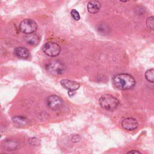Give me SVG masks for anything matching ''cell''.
Here are the masks:
<instances>
[{"instance_id":"cell-17","label":"cell","mask_w":154,"mask_h":154,"mask_svg":"<svg viewBox=\"0 0 154 154\" xmlns=\"http://www.w3.org/2000/svg\"><path fill=\"white\" fill-rule=\"evenodd\" d=\"M80 140H81V137L79 135H74L71 138L72 141H73L74 143L78 142L80 141Z\"/></svg>"},{"instance_id":"cell-18","label":"cell","mask_w":154,"mask_h":154,"mask_svg":"<svg viewBox=\"0 0 154 154\" xmlns=\"http://www.w3.org/2000/svg\"><path fill=\"white\" fill-rule=\"evenodd\" d=\"M127 154H141L139 151L135 150H132L127 153Z\"/></svg>"},{"instance_id":"cell-10","label":"cell","mask_w":154,"mask_h":154,"mask_svg":"<svg viewBox=\"0 0 154 154\" xmlns=\"http://www.w3.org/2000/svg\"><path fill=\"white\" fill-rule=\"evenodd\" d=\"M14 53L17 57L21 58H27L29 56V52L28 49L22 46L16 48L14 51Z\"/></svg>"},{"instance_id":"cell-2","label":"cell","mask_w":154,"mask_h":154,"mask_svg":"<svg viewBox=\"0 0 154 154\" xmlns=\"http://www.w3.org/2000/svg\"><path fill=\"white\" fill-rule=\"evenodd\" d=\"M102 108L108 111H114L120 105V101L116 97L110 94H105L99 100Z\"/></svg>"},{"instance_id":"cell-8","label":"cell","mask_w":154,"mask_h":154,"mask_svg":"<svg viewBox=\"0 0 154 154\" xmlns=\"http://www.w3.org/2000/svg\"><path fill=\"white\" fill-rule=\"evenodd\" d=\"M61 84L69 91H75L79 88V84L76 81L67 79H64L61 81Z\"/></svg>"},{"instance_id":"cell-13","label":"cell","mask_w":154,"mask_h":154,"mask_svg":"<svg viewBox=\"0 0 154 154\" xmlns=\"http://www.w3.org/2000/svg\"><path fill=\"white\" fill-rule=\"evenodd\" d=\"M146 79L150 82L154 83V69H150L145 73Z\"/></svg>"},{"instance_id":"cell-5","label":"cell","mask_w":154,"mask_h":154,"mask_svg":"<svg viewBox=\"0 0 154 154\" xmlns=\"http://www.w3.org/2000/svg\"><path fill=\"white\" fill-rule=\"evenodd\" d=\"M44 53L49 57H56L61 52L60 46L55 42H47L43 46Z\"/></svg>"},{"instance_id":"cell-1","label":"cell","mask_w":154,"mask_h":154,"mask_svg":"<svg viewBox=\"0 0 154 154\" xmlns=\"http://www.w3.org/2000/svg\"><path fill=\"white\" fill-rule=\"evenodd\" d=\"M114 86L119 90H129L135 85V80L132 76L128 73H120L112 78Z\"/></svg>"},{"instance_id":"cell-16","label":"cell","mask_w":154,"mask_h":154,"mask_svg":"<svg viewBox=\"0 0 154 154\" xmlns=\"http://www.w3.org/2000/svg\"><path fill=\"white\" fill-rule=\"evenodd\" d=\"M70 14L72 15V16L73 17V18L75 20H79L80 19V15L79 12L75 10V9H72L70 11Z\"/></svg>"},{"instance_id":"cell-19","label":"cell","mask_w":154,"mask_h":154,"mask_svg":"<svg viewBox=\"0 0 154 154\" xmlns=\"http://www.w3.org/2000/svg\"><path fill=\"white\" fill-rule=\"evenodd\" d=\"M2 154H5V153H2Z\"/></svg>"},{"instance_id":"cell-11","label":"cell","mask_w":154,"mask_h":154,"mask_svg":"<svg viewBox=\"0 0 154 154\" xmlns=\"http://www.w3.org/2000/svg\"><path fill=\"white\" fill-rule=\"evenodd\" d=\"M25 40L28 44L32 46L37 45L40 42V38L38 36L34 34H27L25 37Z\"/></svg>"},{"instance_id":"cell-9","label":"cell","mask_w":154,"mask_h":154,"mask_svg":"<svg viewBox=\"0 0 154 154\" xmlns=\"http://www.w3.org/2000/svg\"><path fill=\"white\" fill-rule=\"evenodd\" d=\"M101 7V4L98 1H90L87 4V10L90 13H97Z\"/></svg>"},{"instance_id":"cell-15","label":"cell","mask_w":154,"mask_h":154,"mask_svg":"<svg viewBox=\"0 0 154 154\" xmlns=\"http://www.w3.org/2000/svg\"><path fill=\"white\" fill-rule=\"evenodd\" d=\"M29 143L32 146H38L40 143V140L36 137H32L29 139Z\"/></svg>"},{"instance_id":"cell-3","label":"cell","mask_w":154,"mask_h":154,"mask_svg":"<svg viewBox=\"0 0 154 154\" xmlns=\"http://www.w3.org/2000/svg\"><path fill=\"white\" fill-rule=\"evenodd\" d=\"M46 69L49 73L53 75H58L64 73L66 66L60 61L53 60L46 64Z\"/></svg>"},{"instance_id":"cell-12","label":"cell","mask_w":154,"mask_h":154,"mask_svg":"<svg viewBox=\"0 0 154 154\" xmlns=\"http://www.w3.org/2000/svg\"><path fill=\"white\" fill-rule=\"evenodd\" d=\"M12 120L15 125L19 126H25L28 123V119L23 116H16L12 119Z\"/></svg>"},{"instance_id":"cell-7","label":"cell","mask_w":154,"mask_h":154,"mask_svg":"<svg viewBox=\"0 0 154 154\" xmlns=\"http://www.w3.org/2000/svg\"><path fill=\"white\" fill-rule=\"evenodd\" d=\"M122 128L127 131H134L138 127L137 121L132 117H128L123 119L122 122Z\"/></svg>"},{"instance_id":"cell-6","label":"cell","mask_w":154,"mask_h":154,"mask_svg":"<svg viewBox=\"0 0 154 154\" xmlns=\"http://www.w3.org/2000/svg\"><path fill=\"white\" fill-rule=\"evenodd\" d=\"M48 106L53 110L60 109L63 105V99L57 95H51L47 98L46 100Z\"/></svg>"},{"instance_id":"cell-4","label":"cell","mask_w":154,"mask_h":154,"mask_svg":"<svg viewBox=\"0 0 154 154\" xmlns=\"http://www.w3.org/2000/svg\"><path fill=\"white\" fill-rule=\"evenodd\" d=\"M37 28V25L36 22L30 19H26L22 20L19 25L20 30L24 34H32L36 31Z\"/></svg>"},{"instance_id":"cell-14","label":"cell","mask_w":154,"mask_h":154,"mask_svg":"<svg viewBox=\"0 0 154 154\" xmlns=\"http://www.w3.org/2000/svg\"><path fill=\"white\" fill-rule=\"evenodd\" d=\"M146 26L150 30L154 31V16H150L146 20Z\"/></svg>"}]
</instances>
